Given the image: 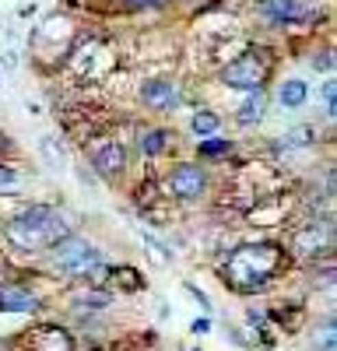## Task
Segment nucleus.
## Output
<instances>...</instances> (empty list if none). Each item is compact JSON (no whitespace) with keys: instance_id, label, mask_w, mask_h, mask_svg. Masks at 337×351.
I'll list each match as a JSON object with an SVG mask.
<instances>
[{"instance_id":"obj_1","label":"nucleus","mask_w":337,"mask_h":351,"mask_svg":"<svg viewBox=\"0 0 337 351\" xmlns=\"http://www.w3.org/2000/svg\"><path fill=\"white\" fill-rule=\"evenodd\" d=\"M281 267H285V250L277 243H246L236 246L221 263V278L232 291L253 295V291H264Z\"/></svg>"},{"instance_id":"obj_2","label":"nucleus","mask_w":337,"mask_h":351,"mask_svg":"<svg viewBox=\"0 0 337 351\" xmlns=\"http://www.w3.org/2000/svg\"><path fill=\"white\" fill-rule=\"evenodd\" d=\"M71 232L67 218L53 208V204H25L18 215L4 221V236L18 250L32 253V250H49L56 239H64Z\"/></svg>"},{"instance_id":"obj_3","label":"nucleus","mask_w":337,"mask_h":351,"mask_svg":"<svg viewBox=\"0 0 337 351\" xmlns=\"http://www.w3.org/2000/svg\"><path fill=\"white\" fill-rule=\"evenodd\" d=\"M274 77V53L264 46H249L242 49L232 64H225L218 81L232 92H253V88H267V81Z\"/></svg>"},{"instance_id":"obj_4","label":"nucleus","mask_w":337,"mask_h":351,"mask_svg":"<svg viewBox=\"0 0 337 351\" xmlns=\"http://www.w3.org/2000/svg\"><path fill=\"white\" fill-rule=\"evenodd\" d=\"M49 260H53V267L60 274H74V278L105 274V263H102L99 246H92L88 239H81V236H71V232L49 246Z\"/></svg>"},{"instance_id":"obj_5","label":"nucleus","mask_w":337,"mask_h":351,"mask_svg":"<svg viewBox=\"0 0 337 351\" xmlns=\"http://www.w3.org/2000/svg\"><path fill=\"white\" fill-rule=\"evenodd\" d=\"M208 183H211L208 169L197 165V162H179V165H173V169L162 176L165 197H176V200H197V197H204Z\"/></svg>"},{"instance_id":"obj_6","label":"nucleus","mask_w":337,"mask_h":351,"mask_svg":"<svg viewBox=\"0 0 337 351\" xmlns=\"http://www.w3.org/2000/svg\"><path fill=\"white\" fill-rule=\"evenodd\" d=\"M330 243H334V232H330L327 218H309L305 225H295L288 236V250L295 256H305V260H316V256L330 253Z\"/></svg>"},{"instance_id":"obj_7","label":"nucleus","mask_w":337,"mask_h":351,"mask_svg":"<svg viewBox=\"0 0 337 351\" xmlns=\"http://www.w3.org/2000/svg\"><path fill=\"white\" fill-rule=\"evenodd\" d=\"M84 152H88L95 172L105 176V180H120L127 172V148L116 137H88V148Z\"/></svg>"},{"instance_id":"obj_8","label":"nucleus","mask_w":337,"mask_h":351,"mask_svg":"<svg viewBox=\"0 0 337 351\" xmlns=\"http://www.w3.org/2000/svg\"><path fill=\"white\" fill-rule=\"evenodd\" d=\"M137 99L145 102L155 112H173L179 106V88L173 81H162V77H148L145 84L137 88Z\"/></svg>"},{"instance_id":"obj_9","label":"nucleus","mask_w":337,"mask_h":351,"mask_svg":"<svg viewBox=\"0 0 337 351\" xmlns=\"http://www.w3.org/2000/svg\"><path fill=\"white\" fill-rule=\"evenodd\" d=\"M260 18L274 28H288V25H299L305 21V8H302V0H260Z\"/></svg>"},{"instance_id":"obj_10","label":"nucleus","mask_w":337,"mask_h":351,"mask_svg":"<svg viewBox=\"0 0 337 351\" xmlns=\"http://www.w3.org/2000/svg\"><path fill=\"white\" fill-rule=\"evenodd\" d=\"M28 348L32 351H74V334L64 330L60 324H42L28 334Z\"/></svg>"},{"instance_id":"obj_11","label":"nucleus","mask_w":337,"mask_h":351,"mask_svg":"<svg viewBox=\"0 0 337 351\" xmlns=\"http://www.w3.org/2000/svg\"><path fill=\"white\" fill-rule=\"evenodd\" d=\"M264 116H267V88H253L236 109V123L239 127H257Z\"/></svg>"},{"instance_id":"obj_12","label":"nucleus","mask_w":337,"mask_h":351,"mask_svg":"<svg viewBox=\"0 0 337 351\" xmlns=\"http://www.w3.org/2000/svg\"><path fill=\"white\" fill-rule=\"evenodd\" d=\"M316 144V127H309V123H299L292 130H285L277 141H274V152H305V148H313Z\"/></svg>"},{"instance_id":"obj_13","label":"nucleus","mask_w":337,"mask_h":351,"mask_svg":"<svg viewBox=\"0 0 337 351\" xmlns=\"http://www.w3.org/2000/svg\"><path fill=\"white\" fill-rule=\"evenodd\" d=\"M0 309L8 313H32L39 309V299L25 288H0Z\"/></svg>"},{"instance_id":"obj_14","label":"nucleus","mask_w":337,"mask_h":351,"mask_svg":"<svg viewBox=\"0 0 337 351\" xmlns=\"http://www.w3.org/2000/svg\"><path fill=\"white\" fill-rule=\"evenodd\" d=\"M277 102L285 106V109H302L309 102V84L292 77V81H281L277 84Z\"/></svg>"},{"instance_id":"obj_15","label":"nucleus","mask_w":337,"mask_h":351,"mask_svg":"<svg viewBox=\"0 0 337 351\" xmlns=\"http://www.w3.org/2000/svg\"><path fill=\"white\" fill-rule=\"evenodd\" d=\"M168 144H173V134L162 130V127H148V130H140V152H145L148 158H158L168 152Z\"/></svg>"},{"instance_id":"obj_16","label":"nucleus","mask_w":337,"mask_h":351,"mask_svg":"<svg viewBox=\"0 0 337 351\" xmlns=\"http://www.w3.org/2000/svg\"><path fill=\"white\" fill-rule=\"evenodd\" d=\"M74 302V309H84V313H99V309H109L112 306V291L109 288H84V291H77V295L71 299Z\"/></svg>"},{"instance_id":"obj_17","label":"nucleus","mask_w":337,"mask_h":351,"mask_svg":"<svg viewBox=\"0 0 337 351\" xmlns=\"http://www.w3.org/2000/svg\"><path fill=\"white\" fill-rule=\"evenodd\" d=\"M102 278L120 291H140L145 288V278H140V271H134V267H105Z\"/></svg>"},{"instance_id":"obj_18","label":"nucleus","mask_w":337,"mask_h":351,"mask_svg":"<svg viewBox=\"0 0 337 351\" xmlns=\"http://www.w3.org/2000/svg\"><path fill=\"white\" fill-rule=\"evenodd\" d=\"M232 152H236V144L218 137V134H208L201 144H197V155H201V158H225V155H232Z\"/></svg>"},{"instance_id":"obj_19","label":"nucleus","mask_w":337,"mask_h":351,"mask_svg":"<svg viewBox=\"0 0 337 351\" xmlns=\"http://www.w3.org/2000/svg\"><path fill=\"white\" fill-rule=\"evenodd\" d=\"M190 130H193L197 137L218 134V130H221V116H218V112H211V109H197V112L190 116Z\"/></svg>"},{"instance_id":"obj_20","label":"nucleus","mask_w":337,"mask_h":351,"mask_svg":"<svg viewBox=\"0 0 337 351\" xmlns=\"http://www.w3.org/2000/svg\"><path fill=\"white\" fill-rule=\"evenodd\" d=\"M39 152H42V158L49 162V169L64 172V165H67V155H64V141H56V137H42V141H39Z\"/></svg>"},{"instance_id":"obj_21","label":"nucleus","mask_w":337,"mask_h":351,"mask_svg":"<svg viewBox=\"0 0 337 351\" xmlns=\"http://www.w3.org/2000/svg\"><path fill=\"white\" fill-rule=\"evenodd\" d=\"M14 183H18V165L0 162V190H8V186H14Z\"/></svg>"},{"instance_id":"obj_22","label":"nucleus","mask_w":337,"mask_h":351,"mask_svg":"<svg viewBox=\"0 0 337 351\" xmlns=\"http://www.w3.org/2000/svg\"><path fill=\"white\" fill-rule=\"evenodd\" d=\"M334 92H337L334 81H327V84H323V106H327V116H330V120H334V112H337V106H334Z\"/></svg>"},{"instance_id":"obj_23","label":"nucleus","mask_w":337,"mask_h":351,"mask_svg":"<svg viewBox=\"0 0 337 351\" xmlns=\"http://www.w3.org/2000/svg\"><path fill=\"white\" fill-rule=\"evenodd\" d=\"M186 291H190V295H193V299H197V302H201V309H204V313H208V309H211V299H208V295H204V291H201V288H193V285H186Z\"/></svg>"},{"instance_id":"obj_24","label":"nucleus","mask_w":337,"mask_h":351,"mask_svg":"<svg viewBox=\"0 0 337 351\" xmlns=\"http://www.w3.org/2000/svg\"><path fill=\"white\" fill-rule=\"evenodd\" d=\"M190 330H193V334H208V330H211V319H208V316L193 319V324H190Z\"/></svg>"},{"instance_id":"obj_25","label":"nucleus","mask_w":337,"mask_h":351,"mask_svg":"<svg viewBox=\"0 0 337 351\" xmlns=\"http://www.w3.org/2000/svg\"><path fill=\"white\" fill-rule=\"evenodd\" d=\"M8 152H11V137H8L4 130H0V158H4Z\"/></svg>"},{"instance_id":"obj_26","label":"nucleus","mask_w":337,"mask_h":351,"mask_svg":"<svg viewBox=\"0 0 337 351\" xmlns=\"http://www.w3.org/2000/svg\"><path fill=\"white\" fill-rule=\"evenodd\" d=\"M193 351H201V348H193Z\"/></svg>"}]
</instances>
